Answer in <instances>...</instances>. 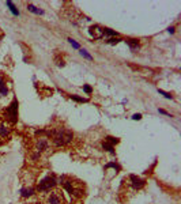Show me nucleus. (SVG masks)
<instances>
[{
  "instance_id": "obj_5",
  "label": "nucleus",
  "mask_w": 181,
  "mask_h": 204,
  "mask_svg": "<svg viewBox=\"0 0 181 204\" xmlns=\"http://www.w3.org/2000/svg\"><path fill=\"white\" fill-rule=\"evenodd\" d=\"M49 149V142H48V137H38L37 139V143H36V151L38 154H41L42 151Z\"/></svg>"
},
{
  "instance_id": "obj_20",
  "label": "nucleus",
  "mask_w": 181,
  "mask_h": 204,
  "mask_svg": "<svg viewBox=\"0 0 181 204\" xmlns=\"http://www.w3.org/2000/svg\"><path fill=\"white\" fill-rule=\"evenodd\" d=\"M68 42L71 44V45H72V46H74V48H75V49H79V44L76 42V41H74V40H72V38H68Z\"/></svg>"
},
{
  "instance_id": "obj_16",
  "label": "nucleus",
  "mask_w": 181,
  "mask_h": 204,
  "mask_svg": "<svg viewBox=\"0 0 181 204\" xmlns=\"http://www.w3.org/2000/svg\"><path fill=\"white\" fill-rule=\"evenodd\" d=\"M79 52H81V55L83 56V57H86L87 60H90V61L93 60V57H91V56L89 55V53H87V50H86V49H81V50H79Z\"/></svg>"
},
{
  "instance_id": "obj_1",
  "label": "nucleus",
  "mask_w": 181,
  "mask_h": 204,
  "mask_svg": "<svg viewBox=\"0 0 181 204\" xmlns=\"http://www.w3.org/2000/svg\"><path fill=\"white\" fill-rule=\"evenodd\" d=\"M52 142L53 144L56 146V147H63V146H65V144H68V143L72 142V132H69V131H64L61 128H59V129L53 131L52 133Z\"/></svg>"
},
{
  "instance_id": "obj_23",
  "label": "nucleus",
  "mask_w": 181,
  "mask_h": 204,
  "mask_svg": "<svg viewBox=\"0 0 181 204\" xmlns=\"http://www.w3.org/2000/svg\"><path fill=\"white\" fill-rule=\"evenodd\" d=\"M120 41H121V40H120V38H109V40H108V44H117V42H120Z\"/></svg>"
},
{
  "instance_id": "obj_18",
  "label": "nucleus",
  "mask_w": 181,
  "mask_h": 204,
  "mask_svg": "<svg viewBox=\"0 0 181 204\" xmlns=\"http://www.w3.org/2000/svg\"><path fill=\"white\" fill-rule=\"evenodd\" d=\"M104 34H108V36H117V33L110 30V29H104Z\"/></svg>"
},
{
  "instance_id": "obj_11",
  "label": "nucleus",
  "mask_w": 181,
  "mask_h": 204,
  "mask_svg": "<svg viewBox=\"0 0 181 204\" xmlns=\"http://www.w3.org/2000/svg\"><path fill=\"white\" fill-rule=\"evenodd\" d=\"M102 149L106 150V151H109L110 154H114V147H113V144H110V143L106 142V140L102 143Z\"/></svg>"
},
{
  "instance_id": "obj_6",
  "label": "nucleus",
  "mask_w": 181,
  "mask_h": 204,
  "mask_svg": "<svg viewBox=\"0 0 181 204\" xmlns=\"http://www.w3.org/2000/svg\"><path fill=\"white\" fill-rule=\"evenodd\" d=\"M129 180H131V184L135 189H142V188L146 185V181H144L143 178H140V177H136L135 174H131V176H129Z\"/></svg>"
},
{
  "instance_id": "obj_8",
  "label": "nucleus",
  "mask_w": 181,
  "mask_h": 204,
  "mask_svg": "<svg viewBox=\"0 0 181 204\" xmlns=\"http://www.w3.org/2000/svg\"><path fill=\"white\" fill-rule=\"evenodd\" d=\"M125 44L131 48L132 52H136L139 50V41L137 40H133V38H128V40H125Z\"/></svg>"
},
{
  "instance_id": "obj_12",
  "label": "nucleus",
  "mask_w": 181,
  "mask_h": 204,
  "mask_svg": "<svg viewBox=\"0 0 181 204\" xmlns=\"http://www.w3.org/2000/svg\"><path fill=\"white\" fill-rule=\"evenodd\" d=\"M6 4H7L8 7H10V11H11V13H13L14 15H15V17H19V11L17 10V7L14 6V3L11 1V0H8V1L6 3Z\"/></svg>"
},
{
  "instance_id": "obj_4",
  "label": "nucleus",
  "mask_w": 181,
  "mask_h": 204,
  "mask_svg": "<svg viewBox=\"0 0 181 204\" xmlns=\"http://www.w3.org/2000/svg\"><path fill=\"white\" fill-rule=\"evenodd\" d=\"M6 118L11 124H15L17 121H18V101H17V99H14L13 104L7 108Z\"/></svg>"
},
{
  "instance_id": "obj_26",
  "label": "nucleus",
  "mask_w": 181,
  "mask_h": 204,
  "mask_svg": "<svg viewBox=\"0 0 181 204\" xmlns=\"http://www.w3.org/2000/svg\"><path fill=\"white\" fill-rule=\"evenodd\" d=\"M4 86H6V83H4V79L0 76V88H1V87H4Z\"/></svg>"
},
{
  "instance_id": "obj_15",
  "label": "nucleus",
  "mask_w": 181,
  "mask_h": 204,
  "mask_svg": "<svg viewBox=\"0 0 181 204\" xmlns=\"http://www.w3.org/2000/svg\"><path fill=\"white\" fill-rule=\"evenodd\" d=\"M105 140L109 142L110 144H117V143H119V139H117V137H112V136H106Z\"/></svg>"
},
{
  "instance_id": "obj_19",
  "label": "nucleus",
  "mask_w": 181,
  "mask_h": 204,
  "mask_svg": "<svg viewBox=\"0 0 181 204\" xmlns=\"http://www.w3.org/2000/svg\"><path fill=\"white\" fill-rule=\"evenodd\" d=\"M158 93H159V94H162V95L165 97V98H170V99L173 98V97H172V95H170L169 93H166V91H163V90H161V88H158Z\"/></svg>"
},
{
  "instance_id": "obj_17",
  "label": "nucleus",
  "mask_w": 181,
  "mask_h": 204,
  "mask_svg": "<svg viewBox=\"0 0 181 204\" xmlns=\"http://www.w3.org/2000/svg\"><path fill=\"white\" fill-rule=\"evenodd\" d=\"M71 98L74 99V101H76V102H87V99L86 98H82V97H78V95H71Z\"/></svg>"
},
{
  "instance_id": "obj_3",
  "label": "nucleus",
  "mask_w": 181,
  "mask_h": 204,
  "mask_svg": "<svg viewBox=\"0 0 181 204\" xmlns=\"http://www.w3.org/2000/svg\"><path fill=\"white\" fill-rule=\"evenodd\" d=\"M57 181L55 178V176H46L44 178L41 180L40 182H38V186H37V191L40 193H42V192H48V191H52L55 186H56Z\"/></svg>"
},
{
  "instance_id": "obj_21",
  "label": "nucleus",
  "mask_w": 181,
  "mask_h": 204,
  "mask_svg": "<svg viewBox=\"0 0 181 204\" xmlns=\"http://www.w3.org/2000/svg\"><path fill=\"white\" fill-rule=\"evenodd\" d=\"M83 91L87 93V94H91L93 93V88H91L90 86H87V85H85V86H83Z\"/></svg>"
},
{
  "instance_id": "obj_7",
  "label": "nucleus",
  "mask_w": 181,
  "mask_h": 204,
  "mask_svg": "<svg viewBox=\"0 0 181 204\" xmlns=\"http://www.w3.org/2000/svg\"><path fill=\"white\" fill-rule=\"evenodd\" d=\"M90 33L93 34L94 38H101L102 36H104V29L102 27H100V26H91L90 27Z\"/></svg>"
},
{
  "instance_id": "obj_2",
  "label": "nucleus",
  "mask_w": 181,
  "mask_h": 204,
  "mask_svg": "<svg viewBox=\"0 0 181 204\" xmlns=\"http://www.w3.org/2000/svg\"><path fill=\"white\" fill-rule=\"evenodd\" d=\"M44 195L41 196L42 204H64V197L61 192L57 189H52L48 192H42Z\"/></svg>"
},
{
  "instance_id": "obj_14",
  "label": "nucleus",
  "mask_w": 181,
  "mask_h": 204,
  "mask_svg": "<svg viewBox=\"0 0 181 204\" xmlns=\"http://www.w3.org/2000/svg\"><path fill=\"white\" fill-rule=\"evenodd\" d=\"M110 167H112V169H114V170H117V172H120V170H121L120 165H117L116 162H109V163L105 166V169H110Z\"/></svg>"
},
{
  "instance_id": "obj_25",
  "label": "nucleus",
  "mask_w": 181,
  "mask_h": 204,
  "mask_svg": "<svg viewBox=\"0 0 181 204\" xmlns=\"http://www.w3.org/2000/svg\"><path fill=\"white\" fill-rule=\"evenodd\" d=\"M140 118H142V114H140V113H136V114L132 116V120H140Z\"/></svg>"
},
{
  "instance_id": "obj_13",
  "label": "nucleus",
  "mask_w": 181,
  "mask_h": 204,
  "mask_svg": "<svg viewBox=\"0 0 181 204\" xmlns=\"http://www.w3.org/2000/svg\"><path fill=\"white\" fill-rule=\"evenodd\" d=\"M20 193H22L23 197H30L31 195L34 193V189H33V188H25V189L20 191Z\"/></svg>"
},
{
  "instance_id": "obj_10",
  "label": "nucleus",
  "mask_w": 181,
  "mask_h": 204,
  "mask_svg": "<svg viewBox=\"0 0 181 204\" xmlns=\"http://www.w3.org/2000/svg\"><path fill=\"white\" fill-rule=\"evenodd\" d=\"M27 10L33 14H37V15H44V11H42V10H40L38 7L33 6V4H29V6H27Z\"/></svg>"
},
{
  "instance_id": "obj_9",
  "label": "nucleus",
  "mask_w": 181,
  "mask_h": 204,
  "mask_svg": "<svg viewBox=\"0 0 181 204\" xmlns=\"http://www.w3.org/2000/svg\"><path fill=\"white\" fill-rule=\"evenodd\" d=\"M8 135H10V129L4 124H0V140H4Z\"/></svg>"
},
{
  "instance_id": "obj_22",
  "label": "nucleus",
  "mask_w": 181,
  "mask_h": 204,
  "mask_svg": "<svg viewBox=\"0 0 181 204\" xmlns=\"http://www.w3.org/2000/svg\"><path fill=\"white\" fill-rule=\"evenodd\" d=\"M0 94H1L3 97L8 94V88H7V86H4V87H1V88H0Z\"/></svg>"
},
{
  "instance_id": "obj_24",
  "label": "nucleus",
  "mask_w": 181,
  "mask_h": 204,
  "mask_svg": "<svg viewBox=\"0 0 181 204\" xmlns=\"http://www.w3.org/2000/svg\"><path fill=\"white\" fill-rule=\"evenodd\" d=\"M158 112H159L161 114H165V116H168V117H172V114H169L168 112H165L163 109H158Z\"/></svg>"
},
{
  "instance_id": "obj_27",
  "label": "nucleus",
  "mask_w": 181,
  "mask_h": 204,
  "mask_svg": "<svg viewBox=\"0 0 181 204\" xmlns=\"http://www.w3.org/2000/svg\"><path fill=\"white\" fill-rule=\"evenodd\" d=\"M168 31L170 33V34H173V33H174V27H169V29H168Z\"/></svg>"
}]
</instances>
